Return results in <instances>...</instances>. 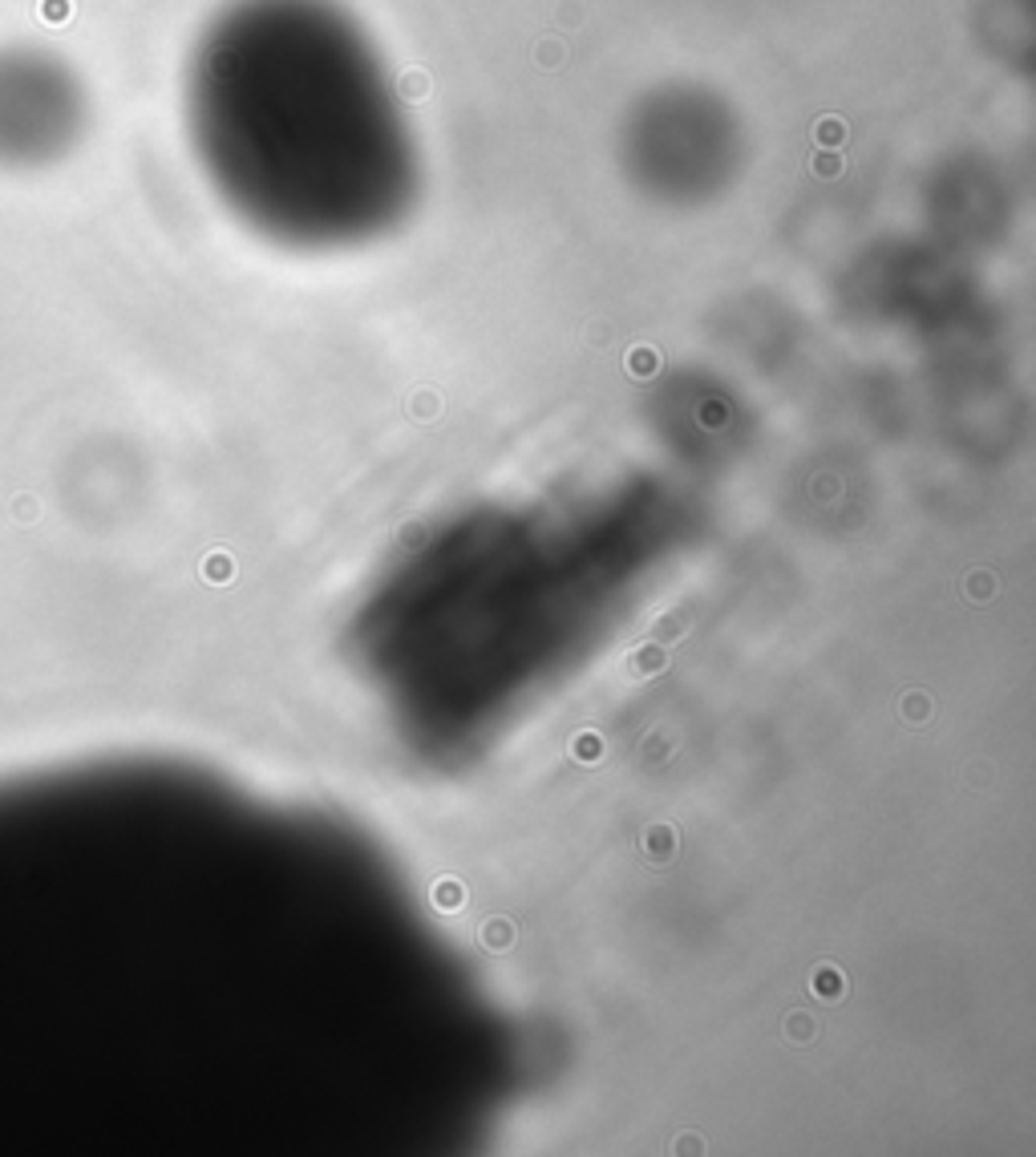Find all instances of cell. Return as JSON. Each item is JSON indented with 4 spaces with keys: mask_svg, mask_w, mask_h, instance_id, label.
<instances>
[{
    "mask_svg": "<svg viewBox=\"0 0 1036 1157\" xmlns=\"http://www.w3.org/2000/svg\"><path fill=\"white\" fill-rule=\"evenodd\" d=\"M190 126L227 187L357 183L409 171L401 126L353 33L271 4L223 21L190 78Z\"/></svg>",
    "mask_w": 1036,
    "mask_h": 1157,
    "instance_id": "obj_1",
    "label": "cell"
},
{
    "mask_svg": "<svg viewBox=\"0 0 1036 1157\" xmlns=\"http://www.w3.org/2000/svg\"><path fill=\"white\" fill-rule=\"evenodd\" d=\"M81 94L41 49H0V166H41L78 138Z\"/></svg>",
    "mask_w": 1036,
    "mask_h": 1157,
    "instance_id": "obj_2",
    "label": "cell"
}]
</instances>
